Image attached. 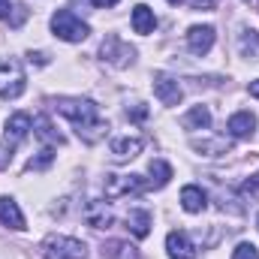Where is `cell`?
<instances>
[{
  "label": "cell",
  "mask_w": 259,
  "mask_h": 259,
  "mask_svg": "<svg viewBox=\"0 0 259 259\" xmlns=\"http://www.w3.org/2000/svg\"><path fill=\"white\" fill-rule=\"evenodd\" d=\"M97 9H109V6H115V3H121V0H91Z\"/></svg>",
  "instance_id": "obj_29"
},
{
  "label": "cell",
  "mask_w": 259,
  "mask_h": 259,
  "mask_svg": "<svg viewBox=\"0 0 259 259\" xmlns=\"http://www.w3.org/2000/svg\"><path fill=\"white\" fill-rule=\"evenodd\" d=\"M238 52H241V58H247V61H259V33L256 30H244V33L238 36Z\"/></svg>",
  "instance_id": "obj_19"
},
{
  "label": "cell",
  "mask_w": 259,
  "mask_h": 259,
  "mask_svg": "<svg viewBox=\"0 0 259 259\" xmlns=\"http://www.w3.org/2000/svg\"><path fill=\"white\" fill-rule=\"evenodd\" d=\"M214 39H217V33H214L211 24H193V27L187 30V49H190L193 55H199V58L211 52Z\"/></svg>",
  "instance_id": "obj_9"
},
{
  "label": "cell",
  "mask_w": 259,
  "mask_h": 259,
  "mask_svg": "<svg viewBox=\"0 0 259 259\" xmlns=\"http://www.w3.org/2000/svg\"><path fill=\"white\" fill-rule=\"evenodd\" d=\"M244 193H250V196L259 193V172L253 175V178H250V181H247V184H244Z\"/></svg>",
  "instance_id": "obj_28"
},
{
  "label": "cell",
  "mask_w": 259,
  "mask_h": 259,
  "mask_svg": "<svg viewBox=\"0 0 259 259\" xmlns=\"http://www.w3.org/2000/svg\"><path fill=\"white\" fill-rule=\"evenodd\" d=\"M205 205H208V199H205V190H202V187L187 184V187L181 190V208H184L187 214H199V211H205Z\"/></svg>",
  "instance_id": "obj_16"
},
{
  "label": "cell",
  "mask_w": 259,
  "mask_h": 259,
  "mask_svg": "<svg viewBox=\"0 0 259 259\" xmlns=\"http://www.w3.org/2000/svg\"><path fill=\"white\" fill-rule=\"evenodd\" d=\"M106 196L109 199H124V196H139L145 193L151 184L142 181V175H106Z\"/></svg>",
  "instance_id": "obj_5"
},
{
  "label": "cell",
  "mask_w": 259,
  "mask_h": 259,
  "mask_svg": "<svg viewBox=\"0 0 259 259\" xmlns=\"http://www.w3.org/2000/svg\"><path fill=\"white\" fill-rule=\"evenodd\" d=\"M55 112L64 115L66 121L72 124L75 136L81 142H88V145H97L109 133V121L100 115V106L94 100H84V97H58L55 100Z\"/></svg>",
  "instance_id": "obj_1"
},
{
  "label": "cell",
  "mask_w": 259,
  "mask_h": 259,
  "mask_svg": "<svg viewBox=\"0 0 259 259\" xmlns=\"http://www.w3.org/2000/svg\"><path fill=\"white\" fill-rule=\"evenodd\" d=\"M193 9H214L217 6V0H187Z\"/></svg>",
  "instance_id": "obj_27"
},
{
  "label": "cell",
  "mask_w": 259,
  "mask_h": 259,
  "mask_svg": "<svg viewBox=\"0 0 259 259\" xmlns=\"http://www.w3.org/2000/svg\"><path fill=\"white\" fill-rule=\"evenodd\" d=\"M52 33H55L58 39H64V42H81V39H88L91 27H88L72 9H58V12L52 15Z\"/></svg>",
  "instance_id": "obj_3"
},
{
  "label": "cell",
  "mask_w": 259,
  "mask_h": 259,
  "mask_svg": "<svg viewBox=\"0 0 259 259\" xmlns=\"http://www.w3.org/2000/svg\"><path fill=\"white\" fill-rule=\"evenodd\" d=\"M130 21H133V30L136 33H142V36H148L154 27H157V18H154V9L151 6H145V3H139L136 9H133V15H130Z\"/></svg>",
  "instance_id": "obj_15"
},
{
  "label": "cell",
  "mask_w": 259,
  "mask_h": 259,
  "mask_svg": "<svg viewBox=\"0 0 259 259\" xmlns=\"http://www.w3.org/2000/svg\"><path fill=\"white\" fill-rule=\"evenodd\" d=\"M33 130H36V136H39L42 142H49V145H64V136L49 124V118H36V121H33Z\"/></svg>",
  "instance_id": "obj_23"
},
{
  "label": "cell",
  "mask_w": 259,
  "mask_h": 259,
  "mask_svg": "<svg viewBox=\"0 0 259 259\" xmlns=\"http://www.w3.org/2000/svg\"><path fill=\"white\" fill-rule=\"evenodd\" d=\"M184 127L187 130H208L211 127V112L205 106H193L187 115H184Z\"/></svg>",
  "instance_id": "obj_20"
},
{
  "label": "cell",
  "mask_w": 259,
  "mask_h": 259,
  "mask_svg": "<svg viewBox=\"0 0 259 259\" xmlns=\"http://www.w3.org/2000/svg\"><path fill=\"white\" fill-rule=\"evenodd\" d=\"M232 259H259V250L253 244H247V241H241L235 250H232Z\"/></svg>",
  "instance_id": "obj_24"
},
{
  "label": "cell",
  "mask_w": 259,
  "mask_h": 259,
  "mask_svg": "<svg viewBox=\"0 0 259 259\" xmlns=\"http://www.w3.org/2000/svg\"><path fill=\"white\" fill-rule=\"evenodd\" d=\"M0 18H9V0H0Z\"/></svg>",
  "instance_id": "obj_30"
},
{
  "label": "cell",
  "mask_w": 259,
  "mask_h": 259,
  "mask_svg": "<svg viewBox=\"0 0 259 259\" xmlns=\"http://www.w3.org/2000/svg\"><path fill=\"white\" fill-rule=\"evenodd\" d=\"M148 172H151V187H157V190L172 181V166H169L166 160H151Z\"/></svg>",
  "instance_id": "obj_18"
},
{
  "label": "cell",
  "mask_w": 259,
  "mask_h": 259,
  "mask_svg": "<svg viewBox=\"0 0 259 259\" xmlns=\"http://www.w3.org/2000/svg\"><path fill=\"white\" fill-rule=\"evenodd\" d=\"M166 250L172 259H196V244L187 232H178V229L166 235Z\"/></svg>",
  "instance_id": "obj_10"
},
{
  "label": "cell",
  "mask_w": 259,
  "mask_h": 259,
  "mask_svg": "<svg viewBox=\"0 0 259 259\" xmlns=\"http://www.w3.org/2000/svg\"><path fill=\"white\" fill-rule=\"evenodd\" d=\"M33 130V121L27 112H15L9 121H6V133H3V154H12Z\"/></svg>",
  "instance_id": "obj_6"
},
{
  "label": "cell",
  "mask_w": 259,
  "mask_h": 259,
  "mask_svg": "<svg viewBox=\"0 0 259 259\" xmlns=\"http://www.w3.org/2000/svg\"><path fill=\"white\" fill-rule=\"evenodd\" d=\"M27 75L18 58H0V100H15L24 94Z\"/></svg>",
  "instance_id": "obj_2"
},
{
  "label": "cell",
  "mask_w": 259,
  "mask_h": 259,
  "mask_svg": "<svg viewBox=\"0 0 259 259\" xmlns=\"http://www.w3.org/2000/svg\"><path fill=\"white\" fill-rule=\"evenodd\" d=\"M229 136H235V139H250L253 133H256V115L253 112H235L232 118H229Z\"/></svg>",
  "instance_id": "obj_12"
},
{
  "label": "cell",
  "mask_w": 259,
  "mask_h": 259,
  "mask_svg": "<svg viewBox=\"0 0 259 259\" xmlns=\"http://www.w3.org/2000/svg\"><path fill=\"white\" fill-rule=\"evenodd\" d=\"M127 115L133 118V121H145V118H148V109H145L142 103H133V109L127 106Z\"/></svg>",
  "instance_id": "obj_26"
},
{
  "label": "cell",
  "mask_w": 259,
  "mask_h": 259,
  "mask_svg": "<svg viewBox=\"0 0 259 259\" xmlns=\"http://www.w3.org/2000/svg\"><path fill=\"white\" fill-rule=\"evenodd\" d=\"M142 148H145V139L142 136H124V139H115L112 142V157L118 163H127V160L142 154Z\"/></svg>",
  "instance_id": "obj_11"
},
{
  "label": "cell",
  "mask_w": 259,
  "mask_h": 259,
  "mask_svg": "<svg viewBox=\"0 0 259 259\" xmlns=\"http://www.w3.org/2000/svg\"><path fill=\"white\" fill-rule=\"evenodd\" d=\"M154 97H157L163 106H178L181 97H184V91H181L178 78H172V75H166V72H157V75H154Z\"/></svg>",
  "instance_id": "obj_8"
},
{
  "label": "cell",
  "mask_w": 259,
  "mask_h": 259,
  "mask_svg": "<svg viewBox=\"0 0 259 259\" xmlns=\"http://www.w3.org/2000/svg\"><path fill=\"white\" fill-rule=\"evenodd\" d=\"M52 160H55V154H52V148H46V151H42L36 160H30V163H27V169H46Z\"/></svg>",
  "instance_id": "obj_25"
},
{
  "label": "cell",
  "mask_w": 259,
  "mask_h": 259,
  "mask_svg": "<svg viewBox=\"0 0 259 259\" xmlns=\"http://www.w3.org/2000/svg\"><path fill=\"white\" fill-rule=\"evenodd\" d=\"M39 250L42 259H88V244L69 235H49Z\"/></svg>",
  "instance_id": "obj_4"
},
{
  "label": "cell",
  "mask_w": 259,
  "mask_h": 259,
  "mask_svg": "<svg viewBox=\"0 0 259 259\" xmlns=\"http://www.w3.org/2000/svg\"><path fill=\"white\" fill-rule=\"evenodd\" d=\"M103 256L106 259H139V250L124 244V241H106L103 244Z\"/></svg>",
  "instance_id": "obj_21"
},
{
  "label": "cell",
  "mask_w": 259,
  "mask_h": 259,
  "mask_svg": "<svg viewBox=\"0 0 259 259\" xmlns=\"http://www.w3.org/2000/svg\"><path fill=\"white\" fill-rule=\"evenodd\" d=\"M193 148L196 151H202V154H208V157H220V154H229V142H223V139H193Z\"/></svg>",
  "instance_id": "obj_22"
},
{
  "label": "cell",
  "mask_w": 259,
  "mask_h": 259,
  "mask_svg": "<svg viewBox=\"0 0 259 259\" xmlns=\"http://www.w3.org/2000/svg\"><path fill=\"white\" fill-rule=\"evenodd\" d=\"M169 3H175V6H178V3H184V0H169Z\"/></svg>",
  "instance_id": "obj_32"
},
{
  "label": "cell",
  "mask_w": 259,
  "mask_h": 259,
  "mask_svg": "<svg viewBox=\"0 0 259 259\" xmlns=\"http://www.w3.org/2000/svg\"><path fill=\"white\" fill-rule=\"evenodd\" d=\"M256 226H259V220H256Z\"/></svg>",
  "instance_id": "obj_34"
},
{
  "label": "cell",
  "mask_w": 259,
  "mask_h": 259,
  "mask_svg": "<svg viewBox=\"0 0 259 259\" xmlns=\"http://www.w3.org/2000/svg\"><path fill=\"white\" fill-rule=\"evenodd\" d=\"M0 223L9 229H24V214H21L18 202L9 196H0Z\"/></svg>",
  "instance_id": "obj_14"
},
{
  "label": "cell",
  "mask_w": 259,
  "mask_h": 259,
  "mask_svg": "<svg viewBox=\"0 0 259 259\" xmlns=\"http://www.w3.org/2000/svg\"><path fill=\"white\" fill-rule=\"evenodd\" d=\"M250 97H256V100H259V78H256V81H250Z\"/></svg>",
  "instance_id": "obj_31"
},
{
  "label": "cell",
  "mask_w": 259,
  "mask_h": 259,
  "mask_svg": "<svg viewBox=\"0 0 259 259\" xmlns=\"http://www.w3.org/2000/svg\"><path fill=\"white\" fill-rule=\"evenodd\" d=\"M244 3H250V0H244Z\"/></svg>",
  "instance_id": "obj_33"
},
{
  "label": "cell",
  "mask_w": 259,
  "mask_h": 259,
  "mask_svg": "<svg viewBox=\"0 0 259 259\" xmlns=\"http://www.w3.org/2000/svg\"><path fill=\"white\" fill-rule=\"evenodd\" d=\"M84 220H88V226H94V229H109L112 226V208L106 205V202H91L88 208H84Z\"/></svg>",
  "instance_id": "obj_13"
},
{
  "label": "cell",
  "mask_w": 259,
  "mask_h": 259,
  "mask_svg": "<svg viewBox=\"0 0 259 259\" xmlns=\"http://www.w3.org/2000/svg\"><path fill=\"white\" fill-rule=\"evenodd\" d=\"M127 229L136 235V238H148V232H151V214L142 211V208L130 211L127 214Z\"/></svg>",
  "instance_id": "obj_17"
},
{
  "label": "cell",
  "mask_w": 259,
  "mask_h": 259,
  "mask_svg": "<svg viewBox=\"0 0 259 259\" xmlns=\"http://www.w3.org/2000/svg\"><path fill=\"white\" fill-rule=\"evenodd\" d=\"M100 55H103V61L112 66H130L133 64V58H136V49L127 46L121 36H106L103 39V46H100Z\"/></svg>",
  "instance_id": "obj_7"
}]
</instances>
